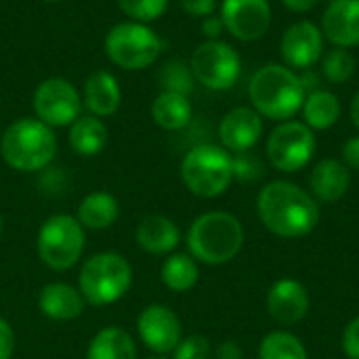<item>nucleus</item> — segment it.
<instances>
[{
	"label": "nucleus",
	"mask_w": 359,
	"mask_h": 359,
	"mask_svg": "<svg viewBox=\"0 0 359 359\" xmlns=\"http://www.w3.org/2000/svg\"><path fill=\"white\" fill-rule=\"evenodd\" d=\"M257 215L267 231L284 240L309 236L320 223V202L292 181H271L257 198Z\"/></svg>",
	"instance_id": "nucleus-1"
},
{
	"label": "nucleus",
	"mask_w": 359,
	"mask_h": 359,
	"mask_svg": "<svg viewBox=\"0 0 359 359\" xmlns=\"http://www.w3.org/2000/svg\"><path fill=\"white\" fill-rule=\"evenodd\" d=\"M305 97L307 93L301 84L299 72L288 65L267 63L259 67L248 82L250 107L257 109L263 120H292L301 111Z\"/></svg>",
	"instance_id": "nucleus-2"
},
{
	"label": "nucleus",
	"mask_w": 359,
	"mask_h": 359,
	"mask_svg": "<svg viewBox=\"0 0 359 359\" xmlns=\"http://www.w3.org/2000/svg\"><path fill=\"white\" fill-rule=\"evenodd\" d=\"M244 246V227L238 217L210 210L200 215L187 231V250L189 255L210 267L225 265L233 261Z\"/></svg>",
	"instance_id": "nucleus-3"
},
{
	"label": "nucleus",
	"mask_w": 359,
	"mask_h": 359,
	"mask_svg": "<svg viewBox=\"0 0 359 359\" xmlns=\"http://www.w3.org/2000/svg\"><path fill=\"white\" fill-rule=\"evenodd\" d=\"M2 160L19 172H40L50 166L57 154V137L38 118H21L0 137Z\"/></svg>",
	"instance_id": "nucleus-4"
},
{
	"label": "nucleus",
	"mask_w": 359,
	"mask_h": 359,
	"mask_svg": "<svg viewBox=\"0 0 359 359\" xmlns=\"http://www.w3.org/2000/svg\"><path fill=\"white\" fill-rule=\"evenodd\" d=\"M181 179L194 196L204 200L219 198L233 183V156L221 145L200 143L185 154Z\"/></svg>",
	"instance_id": "nucleus-5"
},
{
	"label": "nucleus",
	"mask_w": 359,
	"mask_h": 359,
	"mask_svg": "<svg viewBox=\"0 0 359 359\" xmlns=\"http://www.w3.org/2000/svg\"><path fill=\"white\" fill-rule=\"evenodd\" d=\"M133 286V267L118 252H99L90 257L78 276V290L93 307L118 303Z\"/></svg>",
	"instance_id": "nucleus-6"
},
{
	"label": "nucleus",
	"mask_w": 359,
	"mask_h": 359,
	"mask_svg": "<svg viewBox=\"0 0 359 359\" xmlns=\"http://www.w3.org/2000/svg\"><path fill=\"white\" fill-rule=\"evenodd\" d=\"M162 38L147 23L122 21L105 36L107 59L126 72H139L154 65L162 53Z\"/></svg>",
	"instance_id": "nucleus-7"
},
{
	"label": "nucleus",
	"mask_w": 359,
	"mask_h": 359,
	"mask_svg": "<svg viewBox=\"0 0 359 359\" xmlns=\"http://www.w3.org/2000/svg\"><path fill=\"white\" fill-rule=\"evenodd\" d=\"M84 227L78 223L76 217L69 215H53L48 217L36 240L40 261L53 271H67L72 269L82 252H84Z\"/></svg>",
	"instance_id": "nucleus-8"
},
{
	"label": "nucleus",
	"mask_w": 359,
	"mask_h": 359,
	"mask_svg": "<svg viewBox=\"0 0 359 359\" xmlns=\"http://www.w3.org/2000/svg\"><path fill=\"white\" fill-rule=\"evenodd\" d=\"M318 139L316 133L303 120H286L278 122L269 133L265 143L267 162L280 172H299L316 156Z\"/></svg>",
	"instance_id": "nucleus-9"
},
{
	"label": "nucleus",
	"mask_w": 359,
	"mask_h": 359,
	"mask_svg": "<svg viewBox=\"0 0 359 359\" xmlns=\"http://www.w3.org/2000/svg\"><path fill=\"white\" fill-rule=\"evenodd\" d=\"M196 82L210 90H229L242 76V57L225 40H204L189 59Z\"/></svg>",
	"instance_id": "nucleus-10"
},
{
	"label": "nucleus",
	"mask_w": 359,
	"mask_h": 359,
	"mask_svg": "<svg viewBox=\"0 0 359 359\" xmlns=\"http://www.w3.org/2000/svg\"><path fill=\"white\" fill-rule=\"evenodd\" d=\"M34 114L50 128L72 126L82 116V95L65 78H46L34 90Z\"/></svg>",
	"instance_id": "nucleus-11"
},
{
	"label": "nucleus",
	"mask_w": 359,
	"mask_h": 359,
	"mask_svg": "<svg viewBox=\"0 0 359 359\" xmlns=\"http://www.w3.org/2000/svg\"><path fill=\"white\" fill-rule=\"evenodd\" d=\"M225 32L240 42H257L271 27V2L269 0H221V13Z\"/></svg>",
	"instance_id": "nucleus-12"
},
{
	"label": "nucleus",
	"mask_w": 359,
	"mask_h": 359,
	"mask_svg": "<svg viewBox=\"0 0 359 359\" xmlns=\"http://www.w3.org/2000/svg\"><path fill=\"white\" fill-rule=\"evenodd\" d=\"M324 50H326V38L320 25L309 19H301L288 25L280 40L282 59L294 72L311 69L313 65H318Z\"/></svg>",
	"instance_id": "nucleus-13"
},
{
	"label": "nucleus",
	"mask_w": 359,
	"mask_h": 359,
	"mask_svg": "<svg viewBox=\"0 0 359 359\" xmlns=\"http://www.w3.org/2000/svg\"><path fill=\"white\" fill-rule=\"evenodd\" d=\"M137 332L141 343L158 355L172 353L183 339L181 320L166 305L145 307L137 320Z\"/></svg>",
	"instance_id": "nucleus-14"
},
{
	"label": "nucleus",
	"mask_w": 359,
	"mask_h": 359,
	"mask_svg": "<svg viewBox=\"0 0 359 359\" xmlns=\"http://www.w3.org/2000/svg\"><path fill=\"white\" fill-rule=\"evenodd\" d=\"M263 118L257 109L238 105L229 109L221 122H219V141L221 147H225L231 156L244 154L257 147V143L263 137Z\"/></svg>",
	"instance_id": "nucleus-15"
},
{
	"label": "nucleus",
	"mask_w": 359,
	"mask_h": 359,
	"mask_svg": "<svg viewBox=\"0 0 359 359\" xmlns=\"http://www.w3.org/2000/svg\"><path fill=\"white\" fill-rule=\"evenodd\" d=\"M309 307H311L309 290L299 280L292 278L276 280L267 292V311L282 326H292L305 320Z\"/></svg>",
	"instance_id": "nucleus-16"
},
{
	"label": "nucleus",
	"mask_w": 359,
	"mask_h": 359,
	"mask_svg": "<svg viewBox=\"0 0 359 359\" xmlns=\"http://www.w3.org/2000/svg\"><path fill=\"white\" fill-rule=\"evenodd\" d=\"M320 29L332 46L349 50L359 46V0H330Z\"/></svg>",
	"instance_id": "nucleus-17"
},
{
	"label": "nucleus",
	"mask_w": 359,
	"mask_h": 359,
	"mask_svg": "<svg viewBox=\"0 0 359 359\" xmlns=\"http://www.w3.org/2000/svg\"><path fill=\"white\" fill-rule=\"evenodd\" d=\"M351 187V170L339 158L320 160L309 175V194L324 204H334L345 198Z\"/></svg>",
	"instance_id": "nucleus-18"
},
{
	"label": "nucleus",
	"mask_w": 359,
	"mask_h": 359,
	"mask_svg": "<svg viewBox=\"0 0 359 359\" xmlns=\"http://www.w3.org/2000/svg\"><path fill=\"white\" fill-rule=\"evenodd\" d=\"M122 103V90L114 74L107 69H97L93 72L82 90V105L88 109L90 116L97 118H109L118 111Z\"/></svg>",
	"instance_id": "nucleus-19"
},
{
	"label": "nucleus",
	"mask_w": 359,
	"mask_h": 359,
	"mask_svg": "<svg viewBox=\"0 0 359 359\" xmlns=\"http://www.w3.org/2000/svg\"><path fill=\"white\" fill-rule=\"evenodd\" d=\"M84 305L86 301L82 299L80 290L63 282L46 284L38 294V307L42 316L55 322L78 320L84 313Z\"/></svg>",
	"instance_id": "nucleus-20"
},
{
	"label": "nucleus",
	"mask_w": 359,
	"mask_h": 359,
	"mask_svg": "<svg viewBox=\"0 0 359 359\" xmlns=\"http://www.w3.org/2000/svg\"><path fill=\"white\" fill-rule=\"evenodd\" d=\"M137 244L149 255H170L179 242L181 231L177 223L164 215H149L137 227Z\"/></svg>",
	"instance_id": "nucleus-21"
},
{
	"label": "nucleus",
	"mask_w": 359,
	"mask_h": 359,
	"mask_svg": "<svg viewBox=\"0 0 359 359\" xmlns=\"http://www.w3.org/2000/svg\"><path fill=\"white\" fill-rule=\"evenodd\" d=\"M301 114H303V122L313 133H322V130H330L341 120L343 103L332 90L318 88V90L307 93Z\"/></svg>",
	"instance_id": "nucleus-22"
},
{
	"label": "nucleus",
	"mask_w": 359,
	"mask_h": 359,
	"mask_svg": "<svg viewBox=\"0 0 359 359\" xmlns=\"http://www.w3.org/2000/svg\"><path fill=\"white\" fill-rule=\"evenodd\" d=\"M194 116V107L187 95L162 90L151 103V118L162 130H183Z\"/></svg>",
	"instance_id": "nucleus-23"
},
{
	"label": "nucleus",
	"mask_w": 359,
	"mask_h": 359,
	"mask_svg": "<svg viewBox=\"0 0 359 359\" xmlns=\"http://www.w3.org/2000/svg\"><path fill=\"white\" fill-rule=\"evenodd\" d=\"M120 217V204L118 200L107 194V191H93L88 194L76 212L78 223L84 229H93V231H101V229H109Z\"/></svg>",
	"instance_id": "nucleus-24"
},
{
	"label": "nucleus",
	"mask_w": 359,
	"mask_h": 359,
	"mask_svg": "<svg viewBox=\"0 0 359 359\" xmlns=\"http://www.w3.org/2000/svg\"><path fill=\"white\" fill-rule=\"evenodd\" d=\"M69 145L82 158L101 154L107 145V126L97 116H80L69 126Z\"/></svg>",
	"instance_id": "nucleus-25"
},
{
	"label": "nucleus",
	"mask_w": 359,
	"mask_h": 359,
	"mask_svg": "<svg viewBox=\"0 0 359 359\" xmlns=\"http://www.w3.org/2000/svg\"><path fill=\"white\" fill-rule=\"evenodd\" d=\"M86 359H137V345L126 330L107 326L93 337Z\"/></svg>",
	"instance_id": "nucleus-26"
},
{
	"label": "nucleus",
	"mask_w": 359,
	"mask_h": 359,
	"mask_svg": "<svg viewBox=\"0 0 359 359\" xmlns=\"http://www.w3.org/2000/svg\"><path fill=\"white\" fill-rule=\"evenodd\" d=\"M160 280L172 292H189L200 280L198 261L189 252L170 255L160 267Z\"/></svg>",
	"instance_id": "nucleus-27"
},
{
	"label": "nucleus",
	"mask_w": 359,
	"mask_h": 359,
	"mask_svg": "<svg viewBox=\"0 0 359 359\" xmlns=\"http://www.w3.org/2000/svg\"><path fill=\"white\" fill-rule=\"evenodd\" d=\"M259 359H309V353L297 334L288 330H273L261 341Z\"/></svg>",
	"instance_id": "nucleus-28"
},
{
	"label": "nucleus",
	"mask_w": 359,
	"mask_h": 359,
	"mask_svg": "<svg viewBox=\"0 0 359 359\" xmlns=\"http://www.w3.org/2000/svg\"><path fill=\"white\" fill-rule=\"evenodd\" d=\"M358 59L349 48L332 46L330 50H324L320 59V74L330 84H345L355 76Z\"/></svg>",
	"instance_id": "nucleus-29"
},
{
	"label": "nucleus",
	"mask_w": 359,
	"mask_h": 359,
	"mask_svg": "<svg viewBox=\"0 0 359 359\" xmlns=\"http://www.w3.org/2000/svg\"><path fill=\"white\" fill-rule=\"evenodd\" d=\"M158 82L162 86V90H168V93H181V95H187L194 90V84H196V78L191 74V67L189 63L185 61H168L160 74H158Z\"/></svg>",
	"instance_id": "nucleus-30"
},
{
	"label": "nucleus",
	"mask_w": 359,
	"mask_h": 359,
	"mask_svg": "<svg viewBox=\"0 0 359 359\" xmlns=\"http://www.w3.org/2000/svg\"><path fill=\"white\" fill-rule=\"evenodd\" d=\"M120 11L130 19V21H139V23H151V21H158L170 0H116Z\"/></svg>",
	"instance_id": "nucleus-31"
},
{
	"label": "nucleus",
	"mask_w": 359,
	"mask_h": 359,
	"mask_svg": "<svg viewBox=\"0 0 359 359\" xmlns=\"http://www.w3.org/2000/svg\"><path fill=\"white\" fill-rule=\"evenodd\" d=\"M265 175V166L263 162L250 154H233V181H242V183H255Z\"/></svg>",
	"instance_id": "nucleus-32"
},
{
	"label": "nucleus",
	"mask_w": 359,
	"mask_h": 359,
	"mask_svg": "<svg viewBox=\"0 0 359 359\" xmlns=\"http://www.w3.org/2000/svg\"><path fill=\"white\" fill-rule=\"evenodd\" d=\"M210 341L202 334H191L181 339L172 351V359H210Z\"/></svg>",
	"instance_id": "nucleus-33"
},
{
	"label": "nucleus",
	"mask_w": 359,
	"mask_h": 359,
	"mask_svg": "<svg viewBox=\"0 0 359 359\" xmlns=\"http://www.w3.org/2000/svg\"><path fill=\"white\" fill-rule=\"evenodd\" d=\"M341 347H343V353L349 359H359V316L345 326Z\"/></svg>",
	"instance_id": "nucleus-34"
},
{
	"label": "nucleus",
	"mask_w": 359,
	"mask_h": 359,
	"mask_svg": "<svg viewBox=\"0 0 359 359\" xmlns=\"http://www.w3.org/2000/svg\"><path fill=\"white\" fill-rule=\"evenodd\" d=\"M179 4L189 17L204 19L208 15H215V11L219 6V0H179Z\"/></svg>",
	"instance_id": "nucleus-35"
},
{
	"label": "nucleus",
	"mask_w": 359,
	"mask_h": 359,
	"mask_svg": "<svg viewBox=\"0 0 359 359\" xmlns=\"http://www.w3.org/2000/svg\"><path fill=\"white\" fill-rule=\"evenodd\" d=\"M341 160L347 164L349 170H359V135L349 137V139L343 143Z\"/></svg>",
	"instance_id": "nucleus-36"
},
{
	"label": "nucleus",
	"mask_w": 359,
	"mask_h": 359,
	"mask_svg": "<svg viewBox=\"0 0 359 359\" xmlns=\"http://www.w3.org/2000/svg\"><path fill=\"white\" fill-rule=\"evenodd\" d=\"M15 351V332L11 324L0 318V359H11Z\"/></svg>",
	"instance_id": "nucleus-37"
},
{
	"label": "nucleus",
	"mask_w": 359,
	"mask_h": 359,
	"mask_svg": "<svg viewBox=\"0 0 359 359\" xmlns=\"http://www.w3.org/2000/svg\"><path fill=\"white\" fill-rule=\"evenodd\" d=\"M223 32H225V25L219 15H208L202 19V34L206 36V40H221Z\"/></svg>",
	"instance_id": "nucleus-38"
},
{
	"label": "nucleus",
	"mask_w": 359,
	"mask_h": 359,
	"mask_svg": "<svg viewBox=\"0 0 359 359\" xmlns=\"http://www.w3.org/2000/svg\"><path fill=\"white\" fill-rule=\"evenodd\" d=\"M215 358L217 359H242L244 358V351L242 347L236 343V341H223L217 351H215Z\"/></svg>",
	"instance_id": "nucleus-39"
},
{
	"label": "nucleus",
	"mask_w": 359,
	"mask_h": 359,
	"mask_svg": "<svg viewBox=\"0 0 359 359\" xmlns=\"http://www.w3.org/2000/svg\"><path fill=\"white\" fill-rule=\"evenodd\" d=\"M299 78H301V84H303V88H305V93H311V90H318V88H322V74L320 72H316L313 67L311 69H303V72H299Z\"/></svg>",
	"instance_id": "nucleus-40"
},
{
	"label": "nucleus",
	"mask_w": 359,
	"mask_h": 359,
	"mask_svg": "<svg viewBox=\"0 0 359 359\" xmlns=\"http://www.w3.org/2000/svg\"><path fill=\"white\" fill-rule=\"evenodd\" d=\"M282 4H284L288 11L303 15V13H309L311 8H316V6L320 4V0H282Z\"/></svg>",
	"instance_id": "nucleus-41"
},
{
	"label": "nucleus",
	"mask_w": 359,
	"mask_h": 359,
	"mask_svg": "<svg viewBox=\"0 0 359 359\" xmlns=\"http://www.w3.org/2000/svg\"><path fill=\"white\" fill-rule=\"evenodd\" d=\"M349 116H351V122L353 126L359 130V90L353 95L351 99V105H349Z\"/></svg>",
	"instance_id": "nucleus-42"
},
{
	"label": "nucleus",
	"mask_w": 359,
	"mask_h": 359,
	"mask_svg": "<svg viewBox=\"0 0 359 359\" xmlns=\"http://www.w3.org/2000/svg\"><path fill=\"white\" fill-rule=\"evenodd\" d=\"M2 233H4V217L0 215V238H2Z\"/></svg>",
	"instance_id": "nucleus-43"
},
{
	"label": "nucleus",
	"mask_w": 359,
	"mask_h": 359,
	"mask_svg": "<svg viewBox=\"0 0 359 359\" xmlns=\"http://www.w3.org/2000/svg\"><path fill=\"white\" fill-rule=\"evenodd\" d=\"M44 2H59V0H44Z\"/></svg>",
	"instance_id": "nucleus-44"
},
{
	"label": "nucleus",
	"mask_w": 359,
	"mask_h": 359,
	"mask_svg": "<svg viewBox=\"0 0 359 359\" xmlns=\"http://www.w3.org/2000/svg\"><path fill=\"white\" fill-rule=\"evenodd\" d=\"M149 359H164V358H149Z\"/></svg>",
	"instance_id": "nucleus-45"
},
{
	"label": "nucleus",
	"mask_w": 359,
	"mask_h": 359,
	"mask_svg": "<svg viewBox=\"0 0 359 359\" xmlns=\"http://www.w3.org/2000/svg\"><path fill=\"white\" fill-rule=\"evenodd\" d=\"M0 137H2V133H0Z\"/></svg>",
	"instance_id": "nucleus-46"
}]
</instances>
